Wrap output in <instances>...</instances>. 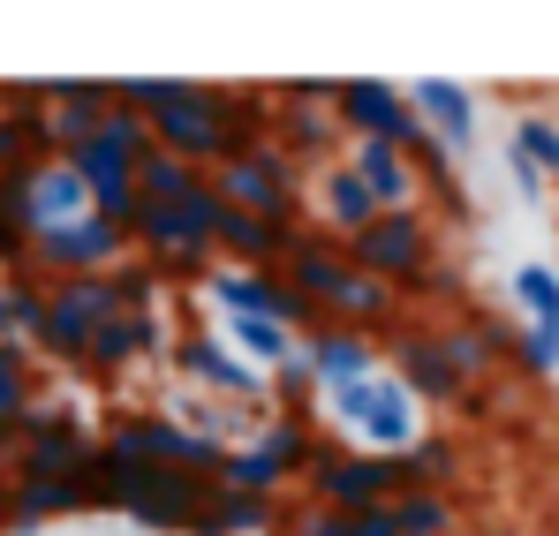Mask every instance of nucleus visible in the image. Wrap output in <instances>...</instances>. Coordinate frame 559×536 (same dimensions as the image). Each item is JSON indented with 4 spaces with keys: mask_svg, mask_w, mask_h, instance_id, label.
I'll return each instance as SVG.
<instances>
[{
    "mask_svg": "<svg viewBox=\"0 0 559 536\" xmlns=\"http://www.w3.org/2000/svg\"><path fill=\"white\" fill-rule=\"evenodd\" d=\"M318 212H325V227H333V242H348V235H364L378 219L371 189L356 181V167L341 159V167H318Z\"/></svg>",
    "mask_w": 559,
    "mask_h": 536,
    "instance_id": "nucleus-25",
    "label": "nucleus"
},
{
    "mask_svg": "<svg viewBox=\"0 0 559 536\" xmlns=\"http://www.w3.org/2000/svg\"><path fill=\"white\" fill-rule=\"evenodd\" d=\"M393 378L408 385V401L424 408H439V401H468V385L454 378V362H447V348H439V333L431 325H408V333H393Z\"/></svg>",
    "mask_w": 559,
    "mask_h": 536,
    "instance_id": "nucleus-17",
    "label": "nucleus"
},
{
    "mask_svg": "<svg viewBox=\"0 0 559 536\" xmlns=\"http://www.w3.org/2000/svg\"><path fill=\"white\" fill-rule=\"evenodd\" d=\"M38 408V378H31V348L0 341V446H15L23 416Z\"/></svg>",
    "mask_w": 559,
    "mask_h": 536,
    "instance_id": "nucleus-27",
    "label": "nucleus"
},
{
    "mask_svg": "<svg viewBox=\"0 0 559 536\" xmlns=\"http://www.w3.org/2000/svg\"><path fill=\"white\" fill-rule=\"evenodd\" d=\"M408 106H416V121L431 129L439 152H468V144H476V91L468 84L424 76V84H408Z\"/></svg>",
    "mask_w": 559,
    "mask_h": 536,
    "instance_id": "nucleus-20",
    "label": "nucleus"
},
{
    "mask_svg": "<svg viewBox=\"0 0 559 536\" xmlns=\"http://www.w3.org/2000/svg\"><path fill=\"white\" fill-rule=\"evenodd\" d=\"M106 318H121V287L114 272H92V279H46V318H38V341L53 362H84L92 333Z\"/></svg>",
    "mask_w": 559,
    "mask_h": 536,
    "instance_id": "nucleus-8",
    "label": "nucleus"
},
{
    "mask_svg": "<svg viewBox=\"0 0 559 536\" xmlns=\"http://www.w3.org/2000/svg\"><path fill=\"white\" fill-rule=\"evenodd\" d=\"M144 129H152V152H175L182 167L212 175V167H227L242 144H258V136L273 129V106H265V91L182 84V98H175L167 114H152Z\"/></svg>",
    "mask_w": 559,
    "mask_h": 536,
    "instance_id": "nucleus-2",
    "label": "nucleus"
},
{
    "mask_svg": "<svg viewBox=\"0 0 559 536\" xmlns=\"http://www.w3.org/2000/svg\"><path fill=\"white\" fill-rule=\"evenodd\" d=\"M106 114H114L106 76H53V84H46V136H53V159H69L76 144H92Z\"/></svg>",
    "mask_w": 559,
    "mask_h": 536,
    "instance_id": "nucleus-15",
    "label": "nucleus"
},
{
    "mask_svg": "<svg viewBox=\"0 0 559 536\" xmlns=\"http://www.w3.org/2000/svg\"><path fill=\"white\" fill-rule=\"evenodd\" d=\"M514 302L530 310V325H559V272L552 265H522L514 272Z\"/></svg>",
    "mask_w": 559,
    "mask_h": 536,
    "instance_id": "nucleus-33",
    "label": "nucleus"
},
{
    "mask_svg": "<svg viewBox=\"0 0 559 536\" xmlns=\"http://www.w3.org/2000/svg\"><path fill=\"white\" fill-rule=\"evenodd\" d=\"M325 408H333V424L356 439V453H378V461H401V453L424 439V408L408 401V385H401L393 370H371V378L325 393Z\"/></svg>",
    "mask_w": 559,
    "mask_h": 536,
    "instance_id": "nucleus-4",
    "label": "nucleus"
},
{
    "mask_svg": "<svg viewBox=\"0 0 559 536\" xmlns=\"http://www.w3.org/2000/svg\"><path fill=\"white\" fill-rule=\"evenodd\" d=\"M219 341L250 362V370H280V362L302 348V333L287 318H219Z\"/></svg>",
    "mask_w": 559,
    "mask_h": 536,
    "instance_id": "nucleus-26",
    "label": "nucleus"
},
{
    "mask_svg": "<svg viewBox=\"0 0 559 536\" xmlns=\"http://www.w3.org/2000/svg\"><path fill=\"white\" fill-rule=\"evenodd\" d=\"M514 152H522L537 175H559V121L552 114H522V121H514Z\"/></svg>",
    "mask_w": 559,
    "mask_h": 536,
    "instance_id": "nucleus-34",
    "label": "nucleus"
},
{
    "mask_svg": "<svg viewBox=\"0 0 559 536\" xmlns=\"http://www.w3.org/2000/svg\"><path fill=\"white\" fill-rule=\"evenodd\" d=\"M454 439H416V446L393 461V491H447V476H454Z\"/></svg>",
    "mask_w": 559,
    "mask_h": 536,
    "instance_id": "nucleus-30",
    "label": "nucleus"
},
{
    "mask_svg": "<svg viewBox=\"0 0 559 536\" xmlns=\"http://www.w3.org/2000/svg\"><path fill=\"white\" fill-rule=\"evenodd\" d=\"M302 491H310L318 514H364V507H385L393 499V461L318 439L310 461H302Z\"/></svg>",
    "mask_w": 559,
    "mask_h": 536,
    "instance_id": "nucleus-9",
    "label": "nucleus"
},
{
    "mask_svg": "<svg viewBox=\"0 0 559 536\" xmlns=\"http://www.w3.org/2000/svg\"><path fill=\"white\" fill-rule=\"evenodd\" d=\"M23 265H38V279H92V272H121V265H129V235H121L114 219L84 212L76 227L38 235Z\"/></svg>",
    "mask_w": 559,
    "mask_h": 536,
    "instance_id": "nucleus-13",
    "label": "nucleus"
},
{
    "mask_svg": "<svg viewBox=\"0 0 559 536\" xmlns=\"http://www.w3.org/2000/svg\"><path fill=\"white\" fill-rule=\"evenodd\" d=\"M507 356L522 362L530 378H552V370H559V325H530V333H514Z\"/></svg>",
    "mask_w": 559,
    "mask_h": 536,
    "instance_id": "nucleus-35",
    "label": "nucleus"
},
{
    "mask_svg": "<svg viewBox=\"0 0 559 536\" xmlns=\"http://www.w3.org/2000/svg\"><path fill=\"white\" fill-rule=\"evenodd\" d=\"M175 370L189 378V393H212V401H258V408H265V370H250L219 333H182V341H175Z\"/></svg>",
    "mask_w": 559,
    "mask_h": 536,
    "instance_id": "nucleus-14",
    "label": "nucleus"
},
{
    "mask_svg": "<svg viewBox=\"0 0 559 536\" xmlns=\"http://www.w3.org/2000/svg\"><path fill=\"white\" fill-rule=\"evenodd\" d=\"M302 227H273V219H250V212H219V235H212V258L242 272H280L287 250H295Z\"/></svg>",
    "mask_w": 559,
    "mask_h": 536,
    "instance_id": "nucleus-22",
    "label": "nucleus"
},
{
    "mask_svg": "<svg viewBox=\"0 0 559 536\" xmlns=\"http://www.w3.org/2000/svg\"><path fill=\"white\" fill-rule=\"evenodd\" d=\"M552 536H559V514H552Z\"/></svg>",
    "mask_w": 559,
    "mask_h": 536,
    "instance_id": "nucleus-41",
    "label": "nucleus"
},
{
    "mask_svg": "<svg viewBox=\"0 0 559 536\" xmlns=\"http://www.w3.org/2000/svg\"><path fill=\"white\" fill-rule=\"evenodd\" d=\"M280 529V499H258V491H204V507H197V522L189 536H265Z\"/></svg>",
    "mask_w": 559,
    "mask_h": 536,
    "instance_id": "nucleus-23",
    "label": "nucleus"
},
{
    "mask_svg": "<svg viewBox=\"0 0 559 536\" xmlns=\"http://www.w3.org/2000/svg\"><path fill=\"white\" fill-rule=\"evenodd\" d=\"M431 333H439V348H447V362H454V378H462L468 393H476V378H491L507 362V348H514V333L499 318H484V310H462V318H447Z\"/></svg>",
    "mask_w": 559,
    "mask_h": 536,
    "instance_id": "nucleus-19",
    "label": "nucleus"
},
{
    "mask_svg": "<svg viewBox=\"0 0 559 536\" xmlns=\"http://www.w3.org/2000/svg\"><path fill=\"white\" fill-rule=\"evenodd\" d=\"M114 287H121V310H159V272L152 265H121Z\"/></svg>",
    "mask_w": 559,
    "mask_h": 536,
    "instance_id": "nucleus-36",
    "label": "nucleus"
},
{
    "mask_svg": "<svg viewBox=\"0 0 559 536\" xmlns=\"http://www.w3.org/2000/svg\"><path fill=\"white\" fill-rule=\"evenodd\" d=\"M280 287L310 325H341V333L393 325V310H401V295L385 279H371L364 265H348V250L333 235H295V250L280 265Z\"/></svg>",
    "mask_w": 559,
    "mask_h": 536,
    "instance_id": "nucleus-1",
    "label": "nucleus"
},
{
    "mask_svg": "<svg viewBox=\"0 0 559 536\" xmlns=\"http://www.w3.org/2000/svg\"><path fill=\"white\" fill-rule=\"evenodd\" d=\"M393 522H401V536H454L462 529V514H454L447 491H393Z\"/></svg>",
    "mask_w": 559,
    "mask_h": 536,
    "instance_id": "nucleus-32",
    "label": "nucleus"
},
{
    "mask_svg": "<svg viewBox=\"0 0 559 536\" xmlns=\"http://www.w3.org/2000/svg\"><path fill=\"white\" fill-rule=\"evenodd\" d=\"M212 196L227 212H250V219H273V227H302V167L280 152L273 136L242 144L227 167H212Z\"/></svg>",
    "mask_w": 559,
    "mask_h": 536,
    "instance_id": "nucleus-5",
    "label": "nucleus"
},
{
    "mask_svg": "<svg viewBox=\"0 0 559 536\" xmlns=\"http://www.w3.org/2000/svg\"><path fill=\"white\" fill-rule=\"evenodd\" d=\"M250 446L265 453V461H273L280 476H302V461H310V446H318V431H310L302 416H258Z\"/></svg>",
    "mask_w": 559,
    "mask_h": 536,
    "instance_id": "nucleus-28",
    "label": "nucleus"
},
{
    "mask_svg": "<svg viewBox=\"0 0 559 536\" xmlns=\"http://www.w3.org/2000/svg\"><path fill=\"white\" fill-rule=\"evenodd\" d=\"M348 167H356L364 189H371L378 212H416V189H424V181H416V167H408L393 144H356V152H348Z\"/></svg>",
    "mask_w": 559,
    "mask_h": 536,
    "instance_id": "nucleus-24",
    "label": "nucleus"
},
{
    "mask_svg": "<svg viewBox=\"0 0 559 536\" xmlns=\"http://www.w3.org/2000/svg\"><path fill=\"white\" fill-rule=\"evenodd\" d=\"M333 76H310V84H280L265 91V98H280L273 106V144L295 159V167H341V121H333Z\"/></svg>",
    "mask_w": 559,
    "mask_h": 536,
    "instance_id": "nucleus-10",
    "label": "nucleus"
},
{
    "mask_svg": "<svg viewBox=\"0 0 559 536\" xmlns=\"http://www.w3.org/2000/svg\"><path fill=\"white\" fill-rule=\"evenodd\" d=\"M38 318H46V279L38 272H8L0 287V341H38Z\"/></svg>",
    "mask_w": 559,
    "mask_h": 536,
    "instance_id": "nucleus-29",
    "label": "nucleus"
},
{
    "mask_svg": "<svg viewBox=\"0 0 559 536\" xmlns=\"http://www.w3.org/2000/svg\"><path fill=\"white\" fill-rule=\"evenodd\" d=\"M507 175H514V196H522V204H537V196H545V175H537L522 152H507Z\"/></svg>",
    "mask_w": 559,
    "mask_h": 536,
    "instance_id": "nucleus-39",
    "label": "nucleus"
},
{
    "mask_svg": "<svg viewBox=\"0 0 559 536\" xmlns=\"http://www.w3.org/2000/svg\"><path fill=\"white\" fill-rule=\"evenodd\" d=\"M98 461V439L69 416V408H31L23 431H15V468L8 476H92Z\"/></svg>",
    "mask_w": 559,
    "mask_h": 536,
    "instance_id": "nucleus-12",
    "label": "nucleus"
},
{
    "mask_svg": "<svg viewBox=\"0 0 559 536\" xmlns=\"http://www.w3.org/2000/svg\"><path fill=\"white\" fill-rule=\"evenodd\" d=\"M295 356L310 362V378H318V393H341V385H356V378H371V370H378V348H371V333H341V325H310Z\"/></svg>",
    "mask_w": 559,
    "mask_h": 536,
    "instance_id": "nucleus-21",
    "label": "nucleus"
},
{
    "mask_svg": "<svg viewBox=\"0 0 559 536\" xmlns=\"http://www.w3.org/2000/svg\"><path fill=\"white\" fill-rule=\"evenodd\" d=\"M197 167H182L175 152H144L136 159V204H189V189H197Z\"/></svg>",
    "mask_w": 559,
    "mask_h": 536,
    "instance_id": "nucleus-31",
    "label": "nucleus"
},
{
    "mask_svg": "<svg viewBox=\"0 0 559 536\" xmlns=\"http://www.w3.org/2000/svg\"><path fill=\"white\" fill-rule=\"evenodd\" d=\"M144 152H152V129H144L136 114H121V106L98 121L92 144H76V152H69V175L84 181V196H92L98 219H114V227H121V219L136 212V159H144Z\"/></svg>",
    "mask_w": 559,
    "mask_h": 536,
    "instance_id": "nucleus-6",
    "label": "nucleus"
},
{
    "mask_svg": "<svg viewBox=\"0 0 559 536\" xmlns=\"http://www.w3.org/2000/svg\"><path fill=\"white\" fill-rule=\"evenodd\" d=\"M333 121H341V136H356V144H393L401 159H424V152H431V129L416 121L408 91L378 84V76H341Z\"/></svg>",
    "mask_w": 559,
    "mask_h": 536,
    "instance_id": "nucleus-7",
    "label": "nucleus"
},
{
    "mask_svg": "<svg viewBox=\"0 0 559 536\" xmlns=\"http://www.w3.org/2000/svg\"><path fill=\"white\" fill-rule=\"evenodd\" d=\"M341 250H348V265H364L371 279H385L393 295H408V287L431 272V219H424V212H378L371 227L348 235Z\"/></svg>",
    "mask_w": 559,
    "mask_h": 536,
    "instance_id": "nucleus-11",
    "label": "nucleus"
},
{
    "mask_svg": "<svg viewBox=\"0 0 559 536\" xmlns=\"http://www.w3.org/2000/svg\"><path fill=\"white\" fill-rule=\"evenodd\" d=\"M287 536H348V522H341V514H318V507H302V514L287 522Z\"/></svg>",
    "mask_w": 559,
    "mask_h": 536,
    "instance_id": "nucleus-38",
    "label": "nucleus"
},
{
    "mask_svg": "<svg viewBox=\"0 0 559 536\" xmlns=\"http://www.w3.org/2000/svg\"><path fill=\"white\" fill-rule=\"evenodd\" d=\"M167 348V325H159V310H121V318H106L92 333V348H84V370L98 378H121V370H136V362H152Z\"/></svg>",
    "mask_w": 559,
    "mask_h": 536,
    "instance_id": "nucleus-18",
    "label": "nucleus"
},
{
    "mask_svg": "<svg viewBox=\"0 0 559 536\" xmlns=\"http://www.w3.org/2000/svg\"><path fill=\"white\" fill-rule=\"evenodd\" d=\"M92 514H129L136 529H159V536H189L212 476H189V468H136V461H114L98 453L92 461Z\"/></svg>",
    "mask_w": 559,
    "mask_h": 536,
    "instance_id": "nucleus-3",
    "label": "nucleus"
},
{
    "mask_svg": "<svg viewBox=\"0 0 559 536\" xmlns=\"http://www.w3.org/2000/svg\"><path fill=\"white\" fill-rule=\"evenodd\" d=\"M23 159H31V152H23V136H15V121H8V114H0V181L15 175V167H23Z\"/></svg>",
    "mask_w": 559,
    "mask_h": 536,
    "instance_id": "nucleus-40",
    "label": "nucleus"
},
{
    "mask_svg": "<svg viewBox=\"0 0 559 536\" xmlns=\"http://www.w3.org/2000/svg\"><path fill=\"white\" fill-rule=\"evenodd\" d=\"M204 295H212V310L219 318H287L295 333H310V318L287 302V287H280V272H242V265H212L204 272Z\"/></svg>",
    "mask_w": 559,
    "mask_h": 536,
    "instance_id": "nucleus-16",
    "label": "nucleus"
},
{
    "mask_svg": "<svg viewBox=\"0 0 559 536\" xmlns=\"http://www.w3.org/2000/svg\"><path fill=\"white\" fill-rule=\"evenodd\" d=\"M348 522V536H401V522H393V499L385 507H364V514H341Z\"/></svg>",
    "mask_w": 559,
    "mask_h": 536,
    "instance_id": "nucleus-37",
    "label": "nucleus"
}]
</instances>
